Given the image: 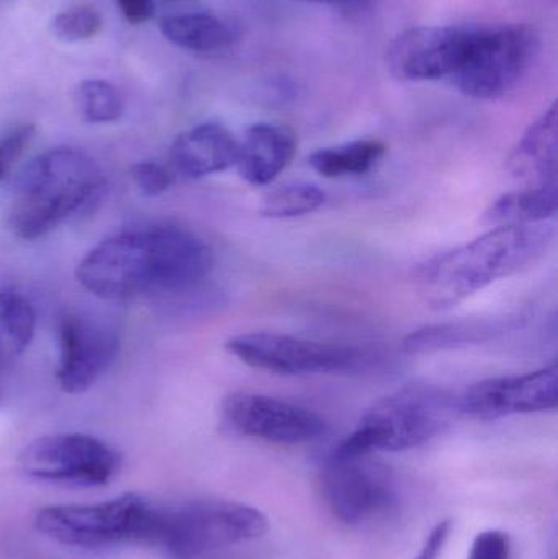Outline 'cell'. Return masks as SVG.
Instances as JSON below:
<instances>
[{"instance_id": "6da1fadb", "label": "cell", "mask_w": 558, "mask_h": 559, "mask_svg": "<svg viewBox=\"0 0 558 559\" xmlns=\"http://www.w3.org/2000/svg\"><path fill=\"white\" fill-rule=\"evenodd\" d=\"M213 269V252L195 233L176 225L124 231L92 249L75 271L87 292L105 301L195 288Z\"/></svg>"}, {"instance_id": "7a4b0ae2", "label": "cell", "mask_w": 558, "mask_h": 559, "mask_svg": "<svg viewBox=\"0 0 558 559\" xmlns=\"http://www.w3.org/2000/svg\"><path fill=\"white\" fill-rule=\"evenodd\" d=\"M553 239L554 229L547 223L497 226L423 264L415 275L419 295L431 308H452L491 283L533 267Z\"/></svg>"}, {"instance_id": "3957f363", "label": "cell", "mask_w": 558, "mask_h": 559, "mask_svg": "<svg viewBox=\"0 0 558 559\" xmlns=\"http://www.w3.org/2000/svg\"><path fill=\"white\" fill-rule=\"evenodd\" d=\"M100 167L87 153L55 147L29 160L13 189L9 223L13 235L36 241L94 202L104 189Z\"/></svg>"}, {"instance_id": "277c9868", "label": "cell", "mask_w": 558, "mask_h": 559, "mask_svg": "<svg viewBox=\"0 0 558 559\" xmlns=\"http://www.w3.org/2000/svg\"><path fill=\"white\" fill-rule=\"evenodd\" d=\"M459 416L458 397L435 386H406L373 404L333 453L405 452L444 432Z\"/></svg>"}, {"instance_id": "5b68a950", "label": "cell", "mask_w": 558, "mask_h": 559, "mask_svg": "<svg viewBox=\"0 0 558 559\" xmlns=\"http://www.w3.org/2000/svg\"><path fill=\"white\" fill-rule=\"evenodd\" d=\"M269 521L259 509L225 499L157 506L153 547L177 559H197L264 537Z\"/></svg>"}, {"instance_id": "8992f818", "label": "cell", "mask_w": 558, "mask_h": 559, "mask_svg": "<svg viewBox=\"0 0 558 559\" xmlns=\"http://www.w3.org/2000/svg\"><path fill=\"white\" fill-rule=\"evenodd\" d=\"M157 504L140 495H121L98 504L48 506L36 512V531L64 547L107 548L151 544Z\"/></svg>"}, {"instance_id": "52a82bcc", "label": "cell", "mask_w": 558, "mask_h": 559, "mask_svg": "<svg viewBox=\"0 0 558 559\" xmlns=\"http://www.w3.org/2000/svg\"><path fill=\"white\" fill-rule=\"evenodd\" d=\"M537 51L539 38L531 26L478 25L471 51L449 84L474 100H497L526 78Z\"/></svg>"}, {"instance_id": "ba28073f", "label": "cell", "mask_w": 558, "mask_h": 559, "mask_svg": "<svg viewBox=\"0 0 558 559\" xmlns=\"http://www.w3.org/2000/svg\"><path fill=\"white\" fill-rule=\"evenodd\" d=\"M29 478L74 488H100L120 469V456L87 433H52L29 442L20 453Z\"/></svg>"}, {"instance_id": "9c48e42d", "label": "cell", "mask_w": 558, "mask_h": 559, "mask_svg": "<svg viewBox=\"0 0 558 559\" xmlns=\"http://www.w3.org/2000/svg\"><path fill=\"white\" fill-rule=\"evenodd\" d=\"M321 491L331 514L347 525L377 521L396 502L393 473L372 455L331 453L321 475Z\"/></svg>"}, {"instance_id": "30bf717a", "label": "cell", "mask_w": 558, "mask_h": 559, "mask_svg": "<svg viewBox=\"0 0 558 559\" xmlns=\"http://www.w3.org/2000/svg\"><path fill=\"white\" fill-rule=\"evenodd\" d=\"M225 348L248 367L282 377L336 373L351 370L359 360V354L354 348L275 332L236 335L226 342Z\"/></svg>"}, {"instance_id": "8fae6325", "label": "cell", "mask_w": 558, "mask_h": 559, "mask_svg": "<svg viewBox=\"0 0 558 559\" xmlns=\"http://www.w3.org/2000/svg\"><path fill=\"white\" fill-rule=\"evenodd\" d=\"M477 26L439 25L405 29L390 43L387 66L402 81H449L467 58Z\"/></svg>"}, {"instance_id": "7c38bea8", "label": "cell", "mask_w": 558, "mask_h": 559, "mask_svg": "<svg viewBox=\"0 0 558 559\" xmlns=\"http://www.w3.org/2000/svg\"><path fill=\"white\" fill-rule=\"evenodd\" d=\"M222 416L233 432L275 445H300L323 436V417L314 411L265 394L238 391L223 400Z\"/></svg>"}, {"instance_id": "4fadbf2b", "label": "cell", "mask_w": 558, "mask_h": 559, "mask_svg": "<svg viewBox=\"0 0 558 559\" xmlns=\"http://www.w3.org/2000/svg\"><path fill=\"white\" fill-rule=\"evenodd\" d=\"M58 386L68 394L91 390L114 364L118 335L114 329L87 316L68 311L59 318Z\"/></svg>"}, {"instance_id": "5bb4252c", "label": "cell", "mask_w": 558, "mask_h": 559, "mask_svg": "<svg viewBox=\"0 0 558 559\" xmlns=\"http://www.w3.org/2000/svg\"><path fill=\"white\" fill-rule=\"evenodd\" d=\"M558 403L556 364L514 377L491 378L472 384L458 397L459 414L495 420L518 414L546 413Z\"/></svg>"}, {"instance_id": "9a60e30c", "label": "cell", "mask_w": 558, "mask_h": 559, "mask_svg": "<svg viewBox=\"0 0 558 559\" xmlns=\"http://www.w3.org/2000/svg\"><path fill=\"white\" fill-rule=\"evenodd\" d=\"M558 114L550 105L518 141L508 173L521 189H557Z\"/></svg>"}, {"instance_id": "2e32d148", "label": "cell", "mask_w": 558, "mask_h": 559, "mask_svg": "<svg viewBox=\"0 0 558 559\" xmlns=\"http://www.w3.org/2000/svg\"><path fill=\"white\" fill-rule=\"evenodd\" d=\"M238 147L239 141L223 124H197L176 138L170 164L187 179H202L235 166Z\"/></svg>"}, {"instance_id": "e0dca14e", "label": "cell", "mask_w": 558, "mask_h": 559, "mask_svg": "<svg viewBox=\"0 0 558 559\" xmlns=\"http://www.w3.org/2000/svg\"><path fill=\"white\" fill-rule=\"evenodd\" d=\"M297 140L281 124L258 123L246 131L235 167L242 180L262 187L274 182L294 159Z\"/></svg>"}, {"instance_id": "ac0fdd59", "label": "cell", "mask_w": 558, "mask_h": 559, "mask_svg": "<svg viewBox=\"0 0 558 559\" xmlns=\"http://www.w3.org/2000/svg\"><path fill=\"white\" fill-rule=\"evenodd\" d=\"M159 29L167 41L193 52L222 51L238 39L236 29L212 13L164 16Z\"/></svg>"}, {"instance_id": "d6986e66", "label": "cell", "mask_w": 558, "mask_h": 559, "mask_svg": "<svg viewBox=\"0 0 558 559\" xmlns=\"http://www.w3.org/2000/svg\"><path fill=\"white\" fill-rule=\"evenodd\" d=\"M557 189H518L504 193L485 213V223L495 226L539 225L557 213Z\"/></svg>"}, {"instance_id": "ffe728a7", "label": "cell", "mask_w": 558, "mask_h": 559, "mask_svg": "<svg viewBox=\"0 0 558 559\" xmlns=\"http://www.w3.org/2000/svg\"><path fill=\"white\" fill-rule=\"evenodd\" d=\"M495 322L458 321L446 324L426 325L412 332L403 341V352L409 355L435 354L465 345L480 344L498 334Z\"/></svg>"}, {"instance_id": "44dd1931", "label": "cell", "mask_w": 558, "mask_h": 559, "mask_svg": "<svg viewBox=\"0 0 558 559\" xmlns=\"http://www.w3.org/2000/svg\"><path fill=\"white\" fill-rule=\"evenodd\" d=\"M385 144L379 140H357L340 146L321 147L308 157L314 173L327 179L364 176L385 156Z\"/></svg>"}, {"instance_id": "7402d4cb", "label": "cell", "mask_w": 558, "mask_h": 559, "mask_svg": "<svg viewBox=\"0 0 558 559\" xmlns=\"http://www.w3.org/2000/svg\"><path fill=\"white\" fill-rule=\"evenodd\" d=\"M35 328L32 302L19 293L0 289V368L12 364L28 348Z\"/></svg>"}, {"instance_id": "603a6c76", "label": "cell", "mask_w": 558, "mask_h": 559, "mask_svg": "<svg viewBox=\"0 0 558 559\" xmlns=\"http://www.w3.org/2000/svg\"><path fill=\"white\" fill-rule=\"evenodd\" d=\"M324 202L327 195L314 183H285L265 193L259 213L271 219L300 218L320 210Z\"/></svg>"}, {"instance_id": "cb8c5ba5", "label": "cell", "mask_w": 558, "mask_h": 559, "mask_svg": "<svg viewBox=\"0 0 558 559\" xmlns=\"http://www.w3.org/2000/svg\"><path fill=\"white\" fill-rule=\"evenodd\" d=\"M75 94L82 117L88 123H114L123 115V98L111 82L104 79H87L79 84Z\"/></svg>"}, {"instance_id": "d4e9b609", "label": "cell", "mask_w": 558, "mask_h": 559, "mask_svg": "<svg viewBox=\"0 0 558 559\" xmlns=\"http://www.w3.org/2000/svg\"><path fill=\"white\" fill-rule=\"evenodd\" d=\"M102 28V15L91 5H75L62 10L52 19L51 32L66 43L87 41Z\"/></svg>"}, {"instance_id": "484cf974", "label": "cell", "mask_w": 558, "mask_h": 559, "mask_svg": "<svg viewBox=\"0 0 558 559\" xmlns=\"http://www.w3.org/2000/svg\"><path fill=\"white\" fill-rule=\"evenodd\" d=\"M35 134V124L28 123L13 128L0 138V182L12 173L13 166L28 150Z\"/></svg>"}, {"instance_id": "4316f807", "label": "cell", "mask_w": 558, "mask_h": 559, "mask_svg": "<svg viewBox=\"0 0 558 559\" xmlns=\"http://www.w3.org/2000/svg\"><path fill=\"white\" fill-rule=\"evenodd\" d=\"M131 179L144 197H159L173 187L174 176L163 164L143 160L131 167Z\"/></svg>"}, {"instance_id": "83f0119b", "label": "cell", "mask_w": 558, "mask_h": 559, "mask_svg": "<svg viewBox=\"0 0 558 559\" xmlns=\"http://www.w3.org/2000/svg\"><path fill=\"white\" fill-rule=\"evenodd\" d=\"M467 559H511L510 535L503 531H485L475 537Z\"/></svg>"}, {"instance_id": "f1b7e54d", "label": "cell", "mask_w": 558, "mask_h": 559, "mask_svg": "<svg viewBox=\"0 0 558 559\" xmlns=\"http://www.w3.org/2000/svg\"><path fill=\"white\" fill-rule=\"evenodd\" d=\"M452 531V521H441L431 532H429L426 540L423 542L422 550L418 551L413 559H439L446 544H448L449 535Z\"/></svg>"}, {"instance_id": "f546056e", "label": "cell", "mask_w": 558, "mask_h": 559, "mask_svg": "<svg viewBox=\"0 0 558 559\" xmlns=\"http://www.w3.org/2000/svg\"><path fill=\"white\" fill-rule=\"evenodd\" d=\"M121 15L131 25L150 22L154 16L153 0H115Z\"/></svg>"}, {"instance_id": "4dcf8cb0", "label": "cell", "mask_w": 558, "mask_h": 559, "mask_svg": "<svg viewBox=\"0 0 558 559\" xmlns=\"http://www.w3.org/2000/svg\"><path fill=\"white\" fill-rule=\"evenodd\" d=\"M305 2L318 3V5L331 7L347 13L366 12L372 0H305Z\"/></svg>"}, {"instance_id": "1f68e13d", "label": "cell", "mask_w": 558, "mask_h": 559, "mask_svg": "<svg viewBox=\"0 0 558 559\" xmlns=\"http://www.w3.org/2000/svg\"><path fill=\"white\" fill-rule=\"evenodd\" d=\"M169 2H187V0H169Z\"/></svg>"}]
</instances>
